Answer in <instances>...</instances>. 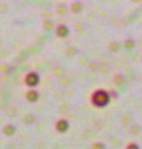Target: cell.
I'll list each match as a JSON object with an SVG mask.
<instances>
[{
	"label": "cell",
	"mask_w": 142,
	"mask_h": 149,
	"mask_svg": "<svg viewBox=\"0 0 142 149\" xmlns=\"http://www.w3.org/2000/svg\"><path fill=\"white\" fill-rule=\"evenodd\" d=\"M90 103L96 108H105L111 103V95L110 92L102 88L93 91L90 96Z\"/></svg>",
	"instance_id": "obj_1"
},
{
	"label": "cell",
	"mask_w": 142,
	"mask_h": 149,
	"mask_svg": "<svg viewBox=\"0 0 142 149\" xmlns=\"http://www.w3.org/2000/svg\"><path fill=\"white\" fill-rule=\"evenodd\" d=\"M24 82H25V85L30 88H35L39 86L40 83V74L37 72H34L31 71L29 73H26V76L24 77Z\"/></svg>",
	"instance_id": "obj_2"
},
{
	"label": "cell",
	"mask_w": 142,
	"mask_h": 149,
	"mask_svg": "<svg viewBox=\"0 0 142 149\" xmlns=\"http://www.w3.org/2000/svg\"><path fill=\"white\" fill-rule=\"evenodd\" d=\"M69 128H70V123H69L67 119L61 118V119H59L58 122L55 123V129H56V132H59V133H61V134L67 132Z\"/></svg>",
	"instance_id": "obj_3"
},
{
	"label": "cell",
	"mask_w": 142,
	"mask_h": 149,
	"mask_svg": "<svg viewBox=\"0 0 142 149\" xmlns=\"http://www.w3.org/2000/svg\"><path fill=\"white\" fill-rule=\"evenodd\" d=\"M25 97H26V101H27V102H30V103H34V102L39 101L40 95H39V92H37L36 90L31 88L30 91L26 92V96H25Z\"/></svg>",
	"instance_id": "obj_4"
},
{
	"label": "cell",
	"mask_w": 142,
	"mask_h": 149,
	"mask_svg": "<svg viewBox=\"0 0 142 149\" xmlns=\"http://www.w3.org/2000/svg\"><path fill=\"white\" fill-rule=\"evenodd\" d=\"M56 34H58L60 37H65V36H67L69 35V29L66 26H59L58 29H56Z\"/></svg>",
	"instance_id": "obj_5"
},
{
	"label": "cell",
	"mask_w": 142,
	"mask_h": 149,
	"mask_svg": "<svg viewBox=\"0 0 142 149\" xmlns=\"http://www.w3.org/2000/svg\"><path fill=\"white\" fill-rule=\"evenodd\" d=\"M15 130H16V128L14 127L13 124H9L4 128V132H5V134H8V136H13V134L15 133Z\"/></svg>",
	"instance_id": "obj_6"
},
{
	"label": "cell",
	"mask_w": 142,
	"mask_h": 149,
	"mask_svg": "<svg viewBox=\"0 0 142 149\" xmlns=\"http://www.w3.org/2000/svg\"><path fill=\"white\" fill-rule=\"evenodd\" d=\"M92 149H106V146L103 143H95L92 146Z\"/></svg>",
	"instance_id": "obj_7"
},
{
	"label": "cell",
	"mask_w": 142,
	"mask_h": 149,
	"mask_svg": "<svg viewBox=\"0 0 142 149\" xmlns=\"http://www.w3.org/2000/svg\"><path fill=\"white\" fill-rule=\"evenodd\" d=\"M126 149H141V148L137 143H130L126 146Z\"/></svg>",
	"instance_id": "obj_8"
},
{
	"label": "cell",
	"mask_w": 142,
	"mask_h": 149,
	"mask_svg": "<svg viewBox=\"0 0 142 149\" xmlns=\"http://www.w3.org/2000/svg\"><path fill=\"white\" fill-rule=\"evenodd\" d=\"M126 45H127V49H131V47H132V41H129V42H126Z\"/></svg>",
	"instance_id": "obj_9"
}]
</instances>
